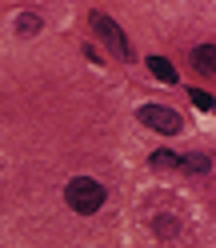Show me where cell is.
I'll return each mask as SVG.
<instances>
[{
  "instance_id": "obj_3",
  "label": "cell",
  "mask_w": 216,
  "mask_h": 248,
  "mask_svg": "<svg viewBox=\"0 0 216 248\" xmlns=\"http://www.w3.org/2000/svg\"><path fill=\"white\" fill-rule=\"evenodd\" d=\"M92 28H96V36L108 44V48H112L120 60H128L132 56V48H128V36L120 32V24L112 20V16H104V12H92Z\"/></svg>"
},
{
  "instance_id": "obj_5",
  "label": "cell",
  "mask_w": 216,
  "mask_h": 248,
  "mask_svg": "<svg viewBox=\"0 0 216 248\" xmlns=\"http://www.w3.org/2000/svg\"><path fill=\"white\" fill-rule=\"evenodd\" d=\"M148 72L156 76V80H164V84H176V68L168 64L164 56H148Z\"/></svg>"
},
{
  "instance_id": "obj_10",
  "label": "cell",
  "mask_w": 216,
  "mask_h": 248,
  "mask_svg": "<svg viewBox=\"0 0 216 248\" xmlns=\"http://www.w3.org/2000/svg\"><path fill=\"white\" fill-rule=\"evenodd\" d=\"M188 96H192V104H196V108H204V112L212 108V96H208V92H200V88H192Z\"/></svg>"
},
{
  "instance_id": "obj_1",
  "label": "cell",
  "mask_w": 216,
  "mask_h": 248,
  "mask_svg": "<svg viewBox=\"0 0 216 248\" xmlns=\"http://www.w3.org/2000/svg\"><path fill=\"white\" fill-rule=\"evenodd\" d=\"M64 200H68V208H72V212L92 216V212H100V208H104V184H100V180H92V176H72V180H68V188H64Z\"/></svg>"
},
{
  "instance_id": "obj_6",
  "label": "cell",
  "mask_w": 216,
  "mask_h": 248,
  "mask_svg": "<svg viewBox=\"0 0 216 248\" xmlns=\"http://www.w3.org/2000/svg\"><path fill=\"white\" fill-rule=\"evenodd\" d=\"M212 56H216V48H212V44H200V48L192 52V64H196L200 72H204V76H212V72H216V64H212Z\"/></svg>"
},
{
  "instance_id": "obj_8",
  "label": "cell",
  "mask_w": 216,
  "mask_h": 248,
  "mask_svg": "<svg viewBox=\"0 0 216 248\" xmlns=\"http://www.w3.org/2000/svg\"><path fill=\"white\" fill-rule=\"evenodd\" d=\"M16 32H20V36H36V32H40V16H36V12H20Z\"/></svg>"
},
{
  "instance_id": "obj_9",
  "label": "cell",
  "mask_w": 216,
  "mask_h": 248,
  "mask_svg": "<svg viewBox=\"0 0 216 248\" xmlns=\"http://www.w3.org/2000/svg\"><path fill=\"white\" fill-rule=\"evenodd\" d=\"M152 168H180L176 152H152Z\"/></svg>"
},
{
  "instance_id": "obj_7",
  "label": "cell",
  "mask_w": 216,
  "mask_h": 248,
  "mask_svg": "<svg viewBox=\"0 0 216 248\" xmlns=\"http://www.w3.org/2000/svg\"><path fill=\"white\" fill-rule=\"evenodd\" d=\"M180 168H184V172H192V176H200V172H208V168H212V160L204 156V152H192V156H180Z\"/></svg>"
},
{
  "instance_id": "obj_4",
  "label": "cell",
  "mask_w": 216,
  "mask_h": 248,
  "mask_svg": "<svg viewBox=\"0 0 216 248\" xmlns=\"http://www.w3.org/2000/svg\"><path fill=\"white\" fill-rule=\"evenodd\" d=\"M152 232H156L160 240H172L176 232H180V216L176 212H160L156 220H152Z\"/></svg>"
},
{
  "instance_id": "obj_2",
  "label": "cell",
  "mask_w": 216,
  "mask_h": 248,
  "mask_svg": "<svg viewBox=\"0 0 216 248\" xmlns=\"http://www.w3.org/2000/svg\"><path fill=\"white\" fill-rule=\"evenodd\" d=\"M136 116H140V124H144V128H152V132H164V136H176V132L184 128L180 112H172V108H164V104H144Z\"/></svg>"
}]
</instances>
